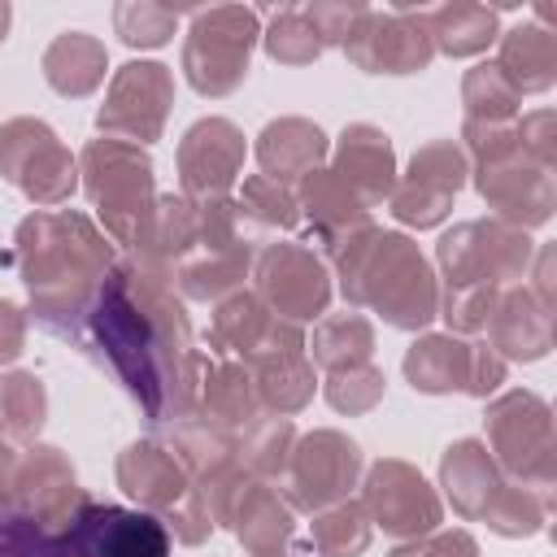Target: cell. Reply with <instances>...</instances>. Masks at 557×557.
<instances>
[{
    "label": "cell",
    "mask_w": 557,
    "mask_h": 557,
    "mask_svg": "<svg viewBox=\"0 0 557 557\" xmlns=\"http://www.w3.org/2000/svg\"><path fill=\"white\" fill-rule=\"evenodd\" d=\"M235 205H239L244 222H248L257 235H261V231H292V226L300 222V209H296L292 187H283V183H274V178H265V174L244 178Z\"/></svg>",
    "instance_id": "40"
},
{
    "label": "cell",
    "mask_w": 557,
    "mask_h": 557,
    "mask_svg": "<svg viewBox=\"0 0 557 557\" xmlns=\"http://www.w3.org/2000/svg\"><path fill=\"white\" fill-rule=\"evenodd\" d=\"M44 418H48V392L39 374L30 370L0 374V431L9 440H35Z\"/></svg>",
    "instance_id": "37"
},
{
    "label": "cell",
    "mask_w": 557,
    "mask_h": 557,
    "mask_svg": "<svg viewBox=\"0 0 557 557\" xmlns=\"http://www.w3.org/2000/svg\"><path fill=\"white\" fill-rule=\"evenodd\" d=\"M470 174H474L479 196L496 213V222L527 231V226H544L553 218V170L535 165L522 148H513L496 161L470 165Z\"/></svg>",
    "instance_id": "21"
},
{
    "label": "cell",
    "mask_w": 557,
    "mask_h": 557,
    "mask_svg": "<svg viewBox=\"0 0 557 557\" xmlns=\"http://www.w3.org/2000/svg\"><path fill=\"white\" fill-rule=\"evenodd\" d=\"M466 178H470V161H466V152H461L457 139H431V144H422L409 157V170H405V183L426 187V191L448 196V200L466 187Z\"/></svg>",
    "instance_id": "39"
},
{
    "label": "cell",
    "mask_w": 557,
    "mask_h": 557,
    "mask_svg": "<svg viewBox=\"0 0 557 557\" xmlns=\"http://www.w3.org/2000/svg\"><path fill=\"white\" fill-rule=\"evenodd\" d=\"M496 296H500V292H492V287H444L435 318L448 322V335H453V331H457V335H474V331L487 326V318H492V309H496Z\"/></svg>",
    "instance_id": "46"
},
{
    "label": "cell",
    "mask_w": 557,
    "mask_h": 557,
    "mask_svg": "<svg viewBox=\"0 0 557 557\" xmlns=\"http://www.w3.org/2000/svg\"><path fill=\"white\" fill-rule=\"evenodd\" d=\"M440 483H444V492H448L457 518L483 522V513L492 509L496 492H500L509 479L496 470V461H492V453H487L483 440H457V444H448L444 457H440Z\"/></svg>",
    "instance_id": "27"
},
{
    "label": "cell",
    "mask_w": 557,
    "mask_h": 557,
    "mask_svg": "<svg viewBox=\"0 0 557 557\" xmlns=\"http://www.w3.org/2000/svg\"><path fill=\"white\" fill-rule=\"evenodd\" d=\"M257 39H261L257 9L218 4V9L191 13L187 39H183V74H187V83L209 100L231 96L248 78V61H252Z\"/></svg>",
    "instance_id": "8"
},
{
    "label": "cell",
    "mask_w": 557,
    "mask_h": 557,
    "mask_svg": "<svg viewBox=\"0 0 557 557\" xmlns=\"http://www.w3.org/2000/svg\"><path fill=\"white\" fill-rule=\"evenodd\" d=\"M461 104H466V122H513L522 96L496 70V61H483V65L466 70V78H461Z\"/></svg>",
    "instance_id": "38"
},
{
    "label": "cell",
    "mask_w": 557,
    "mask_h": 557,
    "mask_svg": "<svg viewBox=\"0 0 557 557\" xmlns=\"http://www.w3.org/2000/svg\"><path fill=\"white\" fill-rule=\"evenodd\" d=\"M292 444H296V426L283 413H261L257 422H248L235 435L239 466L248 470V479H265V483L283 474V466L292 457Z\"/></svg>",
    "instance_id": "35"
},
{
    "label": "cell",
    "mask_w": 557,
    "mask_h": 557,
    "mask_svg": "<svg viewBox=\"0 0 557 557\" xmlns=\"http://www.w3.org/2000/svg\"><path fill=\"white\" fill-rule=\"evenodd\" d=\"M361 509L370 513L374 527H383L396 540H418L431 535L444 518L435 487L418 474V466L400 461V457H383L366 470L361 483Z\"/></svg>",
    "instance_id": "19"
},
{
    "label": "cell",
    "mask_w": 557,
    "mask_h": 557,
    "mask_svg": "<svg viewBox=\"0 0 557 557\" xmlns=\"http://www.w3.org/2000/svg\"><path fill=\"white\" fill-rule=\"evenodd\" d=\"M531 257H535V248H531L527 231L496 222V218L457 222L453 231L440 235V248H435L444 287L505 292L513 278H522L531 270Z\"/></svg>",
    "instance_id": "9"
},
{
    "label": "cell",
    "mask_w": 557,
    "mask_h": 557,
    "mask_svg": "<svg viewBox=\"0 0 557 557\" xmlns=\"http://www.w3.org/2000/svg\"><path fill=\"white\" fill-rule=\"evenodd\" d=\"M374 522L361 509V500H339L313 513L309 522V548L318 557H361L370 548Z\"/></svg>",
    "instance_id": "36"
},
{
    "label": "cell",
    "mask_w": 557,
    "mask_h": 557,
    "mask_svg": "<svg viewBox=\"0 0 557 557\" xmlns=\"http://www.w3.org/2000/svg\"><path fill=\"white\" fill-rule=\"evenodd\" d=\"M344 57L366 74H418L431 65L435 44L426 9H370L344 39Z\"/></svg>",
    "instance_id": "18"
},
{
    "label": "cell",
    "mask_w": 557,
    "mask_h": 557,
    "mask_svg": "<svg viewBox=\"0 0 557 557\" xmlns=\"http://www.w3.org/2000/svg\"><path fill=\"white\" fill-rule=\"evenodd\" d=\"M13 461V448H9V435L0 431V474H4V466Z\"/></svg>",
    "instance_id": "53"
},
{
    "label": "cell",
    "mask_w": 557,
    "mask_h": 557,
    "mask_svg": "<svg viewBox=\"0 0 557 557\" xmlns=\"http://www.w3.org/2000/svg\"><path fill=\"white\" fill-rule=\"evenodd\" d=\"M248 374H252V387H257V400L265 413H300L309 400H313V361L305 352V335L296 322H283L274 318L270 335L239 361Z\"/></svg>",
    "instance_id": "20"
},
{
    "label": "cell",
    "mask_w": 557,
    "mask_h": 557,
    "mask_svg": "<svg viewBox=\"0 0 557 557\" xmlns=\"http://www.w3.org/2000/svg\"><path fill=\"white\" fill-rule=\"evenodd\" d=\"M226 522L248 557H283V548L292 544V531H296V509L265 479H248L235 492Z\"/></svg>",
    "instance_id": "25"
},
{
    "label": "cell",
    "mask_w": 557,
    "mask_h": 557,
    "mask_svg": "<svg viewBox=\"0 0 557 557\" xmlns=\"http://www.w3.org/2000/svg\"><path fill=\"white\" fill-rule=\"evenodd\" d=\"M274 326V313L265 309V300L257 292H231L218 300L213 309V322H209V357H231V361H244Z\"/></svg>",
    "instance_id": "32"
},
{
    "label": "cell",
    "mask_w": 557,
    "mask_h": 557,
    "mask_svg": "<svg viewBox=\"0 0 557 557\" xmlns=\"http://www.w3.org/2000/svg\"><path fill=\"white\" fill-rule=\"evenodd\" d=\"M9 22H13V9L0 0V44H4V35H9Z\"/></svg>",
    "instance_id": "52"
},
{
    "label": "cell",
    "mask_w": 557,
    "mask_h": 557,
    "mask_svg": "<svg viewBox=\"0 0 557 557\" xmlns=\"http://www.w3.org/2000/svg\"><path fill=\"white\" fill-rule=\"evenodd\" d=\"M0 500L30 513L48 531H65V522L74 518V509L83 500V487H78L74 466L61 448L26 444L13 453V461L0 474Z\"/></svg>",
    "instance_id": "13"
},
{
    "label": "cell",
    "mask_w": 557,
    "mask_h": 557,
    "mask_svg": "<svg viewBox=\"0 0 557 557\" xmlns=\"http://www.w3.org/2000/svg\"><path fill=\"white\" fill-rule=\"evenodd\" d=\"M170 453L187 470L191 487L205 496L209 518L226 522L235 492L248 483V470L239 466V453H235V435L213 426L209 418L191 413V418H178L170 426Z\"/></svg>",
    "instance_id": "17"
},
{
    "label": "cell",
    "mask_w": 557,
    "mask_h": 557,
    "mask_svg": "<svg viewBox=\"0 0 557 557\" xmlns=\"http://www.w3.org/2000/svg\"><path fill=\"white\" fill-rule=\"evenodd\" d=\"M326 161V135L309 117H274L257 135V165L274 183H300L309 170Z\"/></svg>",
    "instance_id": "28"
},
{
    "label": "cell",
    "mask_w": 557,
    "mask_h": 557,
    "mask_svg": "<svg viewBox=\"0 0 557 557\" xmlns=\"http://www.w3.org/2000/svg\"><path fill=\"white\" fill-rule=\"evenodd\" d=\"M196 205H200V235L196 248L174 265V287L187 300H222L239 292L244 274L252 270L257 231L244 222L231 196H213Z\"/></svg>",
    "instance_id": "7"
},
{
    "label": "cell",
    "mask_w": 557,
    "mask_h": 557,
    "mask_svg": "<svg viewBox=\"0 0 557 557\" xmlns=\"http://www.w3.org/2000/svg\"><path fill=\"white\" fill-rule=\"evenodd\" d=\"M305 352L313 366L331 370H348V366H366L374 352V326L366 313H322L313 326V339H305Z\"/></svg>",
    "instance_id": "34"
},
{
    "label": "cell",
    "mask_w": 557,
    "mask_h": 557,
    "mask_svg": "<svg viewBox=\"0 0 557 557\" xmlns=\"http://www.w3.org/2000/svg\"><path fill=\"white\" fill-rule=\"evenodd\" d=\"M26 348V313L13 300H0V366L17 361Z\"/></svg>",
    "instance_id": "50"
},
{
    "label": "cell",
    "mask_w": 557,
    "mask_h": 557,
    "mask_svg": "<svg viewBox=\"0 0 557 557\" xmlns=\"http://www.w3.org/2000/svg\"><path fill=\"white\" fill-rule=\"evenodd\" d=\"M496 70L513 83L518 96L531 91H548L557 78V35L548 26L535 22H518L513 30L500 35V52H496Z\"/></svg>",
    "instance_id": "31"
},
{
    "label": "cell",
    "mask_w": 557,
    "mask_h": 557,
    "mask_svg": "<svg viewBox=\"0 0 557 557\" xmlns=\"http://www.w3.org/2000/svg\"><path fill=\"white\" fill-rule=\"evenodd\" d=\"M200 418H209L213 426L239 435L248 422H257L265 409L257 400V387H252V374L231 361V357H209L205 374H200V405H196Z\"/></svg>",
    "instance_id": "29"
},
{
    "label": "cell",
    "mask_w": 557,
    "mask_h": 557,
    "mask_svg": "<svg viewBox=\"0 0 557 557\" xmlns=\"http://www.w3.org/2000/svg\"><path fill=\"white\" fill-rule=\"evenodd\" d=\"M78 174H83V191L96 205L104 235L113 244H126L131 252H139L148 222H152V157L139 144L126 139H91L78 157Z\"/></svg>",
    "instance_id": "4"
},
{
    "label": "cell",
    "mask_w": 557,
    "mask_h": 557,
    "mask_svg": "<svg viewBox=\"0 0 557 557\" xmlns=\"http://www.w3.org/2000/svg\"><path fill=\"white\" fill-rule=\"evenodd\" d=\"M326 170L357 196L361 209H374L396 187V152H392V139L379 126H370V122H352V126H344V135H339Z\"/></svg>",
    "instance_id": "23"
},
{
    "label": "cell",
    "mask_w": 557,
    "mask_h": 557,
    "mask_svg": "<svg viewBox=\"0 0 557 557\" xmlns=\"http://www.w3.org/2000/svg\"><path fill=\"white\" fill-rule=\"evenodd\" d=\"M383 387H387V379L370 361L366 366H348V370H331L326 383H322L331 409H339V413H370L383 400Z\"/></svg>",
    "instance_id": "45"
},
{
    "label": "cell",
    "mask_w": 557,
    "mask_h": 557,
    "mask_svg": "<svg viewBox=\"0 0 557 557\" xmlns=\"http://www.w3.org/2000/svg\"><path fill=\"white\" fill-rule=\"evenodd\" d=\"M531 261H535V287H527V292H531V296H535L544 309H553V248L544 244V248H540Z\"/></svg>",
    "instance_id": "51"
},
{
    "label": "cell",
    "mask_w": 557,
    "mask_h": 557,
    "mask_svg": "<svg viewBox=\"0 0 557 557\" xmlns=\"http://www.w3.org/2000/svg\"><path fill=\"white\" fill-rule=\"evenodd\" d=\"M48 87L57 96H91L100 83H104V70H109V52L96 35L87 30H61L48 48H44V61H39Z\"/></svg>",
    "instance_id": "30"
},
{
    "label": "cell",
    "mask_w": 557,
    "mask_h": 557,
    "mask_svg": "<svg viewBox=\"0 0 557 557\" xmlns=\"http://www.w3.org/2000/svg\"><path fill=\"white\" fill-rule=\"evenodd\" d=\"M361 479V448L357 440H348L344 431H309L296 435L292 457L278 474V496L300 509V513H318L326 505L348 500V492Z\"/></svg>",
    "instance_id": "10"
},
{
    "label": "cell",
    "mask_w": 557,
    "mask_h": 557,
    "mask_svg": "<svg viewBox=\"0 0 557 557\" xmlns=\"http://www.w3.org/2000/svg\"><path fill=\"white\" fill-rule=\"evenodd\" d=\"M483 331L496 357L540 361L553 348V309H544L527 287H505Z\"/></svg>",
    "instance_id": "26"
},
{
    "label": "cell",
    "mask_w": 557,
    "mask_h": 557,
    "mask_svg": "<svg viewBox=\"0 0 557 557\" xmlns=\"http://www.w3.org/2000/svg\"><path fill=\"white\" fill-rule=\"evenodd\" d=\"M261 44H265V52H270L278 65H309V61L322 57V44H318L313 26L305 22L300 4L278 9V13L270 17V30L261 35Z\"/></svg>",
    "instance_id": "44"
},
{
    "label": "cell",
    "mask_w": 557,
    "mask_h": 557,
    "mask_svg": "<svg viewBox=\"0 0 557 557\" xmlns=\"http://www.w3.org/2000/svg\"><path fill=\"white\" fill-rule=\"evenodd\" d=\"M244 131L231 117H200L178 139V183L191 200L231 196L244 170Z\"/></svg>",
    "instance_id": "22"
},
{
    "label": "cell",
    "mask_w": 557,
    "mask_h": 557,
    "mask_svg": "<svg viewBox=\"0 0 557 557\" xmlns=\"http://www.w3.org/2000/svg\"><path fill=\"white\" fill-rule=\"evenodd\" d=\"M296 209H300V218L309 222V239L331 257L352 231H361V226H370V209H361L357 205V196L326 170V165H318V170H309L300 183H296Z\"/></svg>",
    "instance_id": "24"
},
{
    "label": "cell",
    "mask_w": 557,
    "mask_h": 557,
    "mask_svg": "<svg viewBox=\"0 0 557 557\" xmlns=\"http://www.w3.org/2000/svg\"><path fill=\"white\" fill-rule=\"evenodd\" d=\"M0 174L35 205H61L78 187V161L39 117H9L0 126Z\"/></svg>",
    "instance_id": "11"
},
{
    "label": "cell",
    "mask_w": 557,
    "mask_h": 557,
    "mask_svg": "<svg viewBox=\"0 0 557 557\" xmlns=\"http://www.w3.org/2000/svg\"><path fill=\"white\" fill-rule=\"evenodd\" d=\"M387 557H479V544L466 531H431V535H418L413 544L392 548Z\"/></svg>",
    "instance_id": "49"
},
{
    "label": "cell",
    "mask_w": 557,
    "mask_h": 557,
    "mask_svg": "<svg viewBox=\"0 0 557 557\" xmlns=\"http://www.w3.org/2000/svg\"><path fill=\"white\" fill-rule=\"evenodd\" d=\"M300 13H305V22L313 26V35H318L322 48H331V44L344 48V39L361 26V17H366L370 9L357 4V0H313V4H300Z\"/></svg>",
    "instance_id": "47"
},
{
    "label": "cell",
    "mask_w": 557,
    "mask_h": 557,
    "mask_svg": "<svg viewBox=\"0 0 557 557\" xmlns=\"http://www.w3.org/2000/svg\"><path fill=\"white\" fill-rule=\"evenodd\" d=\"M252 278H257V296L265 300V309L283 322H313L326 313L331 305V274L326 261L296 244V239H274L257 252L252 261Z\"/></svg>",
    "instance_id": "12"
},
{
    "label": "cell",
    "mask_w": 557,
    "mask_h": 557,
    "mask_svg": "<svg viewBox=\"0 0 557 557\" xmlns=\"http://www.w3.org/2000/svg\"><path fill=\"white\" fill-rule=\"evenodd\" d=\"M518 144L535 165L553 170V148H557V113L553 109H535L518 117Z\"/></svg>",
    "instance_id": "48"
},
{
    "label": "cell",
    "mask_w": 557,
    "mask_h": 557,
    "mask_svg": "<svg viewBox=\"0 0 557 557\" xmlns=\"http://www.w3.org/2000/svg\"><path fill=\"white\" fill-rule=\"evenodd\" d=\"M413 392L444 396V392H470L492 396L505 383V357H496L487 344H466L457 335H422L400 361Z\"/></svg>",
    "instance_id": "15"
},
{
    "label": "cell",
    "mask_w": 557,
    "mask_h": 557,
    "mask_svg": "<svg viewBox=\"0 0 557 557\" xmlns=\"http://www.w3.org/2000/svg\"><path fill=\"white\" fill-rule=\"evenodd\" d=\"M117 487L139 500V509L157 513L178 544H205L213 535V518L205 496L191 487L187 470L157 440H135L117 453Z\"/></svg>",
    "instance_id": "5"
},
{
    "label": "cell",
    "mask_w": 557,
    "mask_h": 557,
    "mask_svg": "<svg viewBox=\"0 0 557 557\" xmlns=\"http://www.w3.org/2000/svg\"><path fill=\"white\" fill-rule=\"evenodd\" d=\"M548 509H553V496H540L531 487H518V483H505L492 500V509L483 513V522L496 531V535H509V540H522V535H535L544 522H548Z\"/></svg>",
    "instance_id": "41"
},
{
    "label": "cell",
    "mask_w": 557,
    "mask_h": 557,
    "mask_svg": "<svg viewBox=\"0 0 557 557\" xmlns=\"http://www.w3.org/2000/svg\"><path fill=\"white\" fill-rule=\"evenodd\" d=\"M283 557H287V553H283Z\"/></svg>",
    "instance_id": "54"
},
{
    "label": "cell",
    "mask_w": 557,
    "mask_h": 557,
    "mask_svg": "<svg viewBox=\"0 0 557 557\" xmlns=\"http://www.w3.org/2000/svg\"><path fill=\"white\" fill-rule=\"evenodd\" d=\"M0 557H70V553L61 531H48L30 513L0 500Z\"/></svg>",
    "instance_id": "43"
},
{
    "label": "cell",
    "mask_w": 557,
    "mask_h": 557,
    "mask_svg": "<svg viewBox=\"0 0 557 557\" xmlns=\"http://www.w3.org/2000/svg\"><path fill=\"white\" fill-rule=\"evenodd\" d=\"M61 535L70 557H170V531L157 513L91 496L78 500Z\"/></svg>",
    "instance_id": "16"
},
{
    "label": "cell",
    "mask_w": 557,
    "mask_h": 557,
    "mask_svg": "<svg viewBox=\"0 0 557 557\" xmlns=\"http://www.w3.org/2000/svg\"><path fill=\"white\" fill-rule=\"evenodd\" d=\"M174 26H178V9H170V4L122 0L113 9V30L126 48H161V44H170Z\"/></svg>",
    "instance_id": "42"
},
{
    "label": "cell",
    "mask_w": 557,
    "mask_h": 557,
    "mask_svg": "<svg viewBox=\"0 0 557 557\" xmlns=\"http://www.w3.org/2000/svg\"><path fill=\"white\" fill-rule=\"evenodd\" d=\"M174 104V74L161 61H126L122 70H113L104 104L96 113L100 135L109 139H126V144H152L165 131Z\"/></svg>",
    "instance_id": "14"
},
{
    "label": "cell",
    "mask_w": 557,
    "mask_h": 557,
    "mask_svg": "<svg viewBox=\"0 0 557 557\" xmlns=\"http://www.w3.org/2000/svg\"><path fill=\"white\" fill-rule=\"evenodd\" d=\"M487 426V453L496 461V470L518 483L531 487L540 496H553V474H557V440H553V413L535 392H505L487 405L483 413Z\"/></svg>",
    "instance_id": "6"
},
{
    "label": "cell",
    "mask_w": 557,
    "mask_h": 557,
    "mask_svg": "<svg viewBox=\"0 0 557 557\" xmlns=\"http://www.w3.org/2000/svg\"><path fill=\"white\" fill-rule=\"evenodd\" d=\"M426 26H431L435 52H444V57H479V52H487V44L500 39L496 9L470 4V0H453V4L426 9Z\"/></svg>",
    "instance_id": "33"
},
{
    "label": "cell",
    "mask_w": 557,
    "mask_h": 557,
    "mask_svg": "<svg viewBox=\"0 0 557 557\" xmlns=\"http://www.w3.org/2000/svg\"><path fill=\"white\" fill-rule=\"evenodd\" d=\"M4 261L22 278L35 322L74 344L100 278L113 270V239L74 209H39L17 222Z\"/></svg>",
    "instance_id": "2"
},
{
    "label": "cell",
    "mask_w": 557,
    "mask_h": 557,
    "mask_svg": "<svg viewBox=\"0 0 557 557\" xmlns=\"http://www.w3.org/2000/svg\"><path fill=\"white\" fill-rule=\"evenodd\" d=\"M331 265L352 309H374L400 331H422L440 313L435 274L409 235L379 231L370 222L331 252Z\"/></svg>",
    "instance_id": "3"
},
{
    "label": "cell",
    "mask_w": 557,
    "mask_h": 557,
    "mask_svg": "<svg viewBox=\"0 0 557 557\" xmlns=\"http://www.w3.org/2000/svg\"><path fill=\"white\" fill-rule=\"evenodd\" d=\"M74 344L126 387L152 426H174L196 413L209 357L191 344L187 309L165 270L139 257L113 261Z\"/></svg>",
    "instance_id": "1"
}]
</instances>
